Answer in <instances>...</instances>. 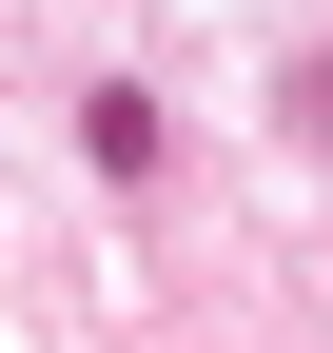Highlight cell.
<instances>
[{
	"instance_id": "obj_1",
	"label": "cell",
	"mask_w": 333,
	"mask_h": 353,
	"mask_svg": "<svg viewBox=\"0 0 333 353\" xmlns=\"http://www.w3.org/2000/svg\"><path fill=\"white\" fill-rule=\"evenodd\" d=\"M78 138H98V176H157V99L118 79V99H78Z\"/></svg>"
}]
</instances>
